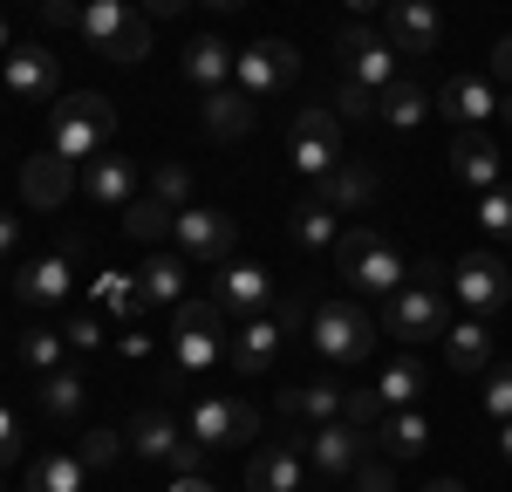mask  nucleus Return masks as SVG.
<instances>
[{
	"instance_id": "obj_1",
	"label": "nucleus",
	"mask_w": 512,
	"mask_h": 492,
	"mask_svg": "<svg viewBox=\"0 0 512 492\" xmlns=\"http://www.w3.org/2000/svg\"><path fill=\"white\" fill-rule=\"evenodd\" d=\"M110 137H117V110H110L96 89L55 96V123H48V151H55V158H69L82 171V164H96L110 151Z\"/></svg>"
},
{
	"instance_id": "obj_2",
	"label": "nucleus",
	"mask_w": 512,
	"mask_h": 492,
	"mask_svg": "<svg viewBox=\"0 0 512 492\" xmlns=\"http://www.w3.org/2000/svg\"><path fill=\"white\" fill-rule=\"evenodd\" d=\"M328 253H335L349 294H362V301H390L396 287H403V253L383 233H369V226H342V240L328 246Z\"/></svg>"
},
{
	"instance_id": "obj_3",
	"label": "nucleus",
	"mask_w": 512,
	"mask_h": 492,
	"mask_svg": "<svg viewBox=\"0 0 512 492\" xmlns=\"http://www.w3.org/2000/svg\"><path fill=\"white\" fill-rule=\"evenodd\" d=\"M308 342H315L321 363L355 369L376 356V322L362 315V301H315L308 308Z\"/></svg>"
},
{
	"instance_id": "obj_4",
	"label": "nucleus",
	"mask_w": 512,
	"mask_h": 492,
	"mask_svg": "<svg viewBox=\"0 0 512 492\" xmlns=\"http://www.w3.org/2000/svg\"><path fill=\"white\" fill-rule=\"evenodd\" d=\"M82 41L110 62H144L151 55V14L130 0H82Z\"/></svg>"
},
{
	"instance_id": "obj_5",
	"label": "nucleus",
	"mask_w": 512,
	"mask_h": 492,
	"mask_svg": "<svg viewBox=\"0 0 512 492\" xmlns=\"http://www.w3.org/2000/svg\"><path fill=\"white\" fill-rule=\"evenodd\" d=\"M451 301H458L465 315H478V322L506 315V308H512V267L492 253V246L458 253V260H451Z\"/></svg>"
},
{
	"instance_id": "obj_6",
	"label": "nucleus",
	"mask_w": 512,
	"mask_h": 492,
	"mask_svg": "<svg viewBox=\"0 0 512 492\" xmlns=\"http://www.w3.org/2000/svg\"><path fill=\"white\" fill-rule=\"evenodd\" d=\"M171 349H178V369L185 376L226 363V308L212 294H185L178 315H171Z\"/></svg>"
},
{
	"instance_id": "obj_7",
	"label": "nucleus",
	"mask_w": 512,
	"mask_h": 492,
	"mask_svg": "<svg viewBox=\"0 0 512 492\" xmlns=\"http://www.w3.org/2000/svg\"><path fill=\"white\" fill-rule=\"evenodd\" d=\"M383 328H390L403 349H424V342H444V328H451V294L444 287H396L390 301H383Z\"/></svg>"
},
{
	"instance_id": "obj_8",
	"label": "nucleus",
	"mask_w": 512,
	"mask_h": 492,
	"mask_svg": "<svg viewBox=\"0 0 512 492\" xmlns=\"http://www.w3.org/2000/svg\"><path fill=\"white\" fill-rule=\"evenodd\" d=\"M287 164H294L301 185H321L342 164V123H335V110H301L294 117V130H287Z\"/></svg>"
},
{
	"instance_id": "obj_9",
	"label": "nucleus",
	"mask_w": 512,
	"mask_h": 492,
	"mask_svg": "<svg viewBox=\"0 0 512 492\" xmlns=\"http://www.w3.org/2000/svg\"><path fill=\"white\" fill-rule=\"evenodd\" d=\"M335 62H342V76L362 82L369 96H383V89L403 76V55H396V48L376 35V28H355V21L335 35Z\"/></svg>"
},
{
	"instance_id": "obj_10",
	"label": "nucleus",
	"mask_w": 512,
	"mask_h": 492,
	"mask_svg": "<svg viewBox=\"0 0 512 492\" xmlns=\"http://www.w3.org/2000/svg\"><path fill=\"white\" fill-rule=\"evenodd\" d=\"M233 82L246 89V96H280L287 82H301V48H294L287 35H260V41H246V48H239Z\"/></svg>"
},
{
	"instance_id": "obj_11",
	"label": "nucleus",
	"mask_w": 512,
	"mask_h": 492,
	"mask_svg": "<svg viewBox=\"0 0 512 492\" xmlns=\"http://www.w3.org/2000/svg\"><path fill=\"white\" fill-rule=\"evenodd\" d=\"M171 246H185V260H212V267H226L239 246V226L233 212H219V205H178V219H171Z\"/></svg>"
},
{
	"instance_id": "obj_12",
	"label": "nucleus",
	"mask_w": 512,
	"mask_h": 492,
	"mask_svg": "<svg viewBox=\"0 0 512 492\" xmlns=\"http://www.w3.org/2000/svg\"><path fill=\"white\" fill-rule=\"evenodd\" d=\"M130 451H137L144 465H178V472H192L198 458H205V445L171 424V410H137V417H130Z\"/></svg>"
},
{
	"instance_id": "obj_13",
	"label": "nucleus",
	"mask_w": 512,
	"mask_h": 492,
	"mask_svg": "<svg viewBox=\"0 0 512 492\" xmlns=\"http://www.w3.org/2000/svg\"><path fill=\"white\" fill-rule=\"evenodd\" d=\"M192 438L205 451H239L260 438V410L239 397H205V404H192Z\"/></svg>"
},
{
	"instance_id": "obj_14",
	"label": "nucleus",
	"mask_w": 512,
	"mask_h": 492,
	"mask_svg": "<svg viewBox=\"0 0 512 492\" xmlns=\"http://www.w3.org/2000/svg\"><path fill=\"white\" fill-rule=\"evenodd\" d=\"M69 246H82V240H55L48 253H35V260L21 267L14 294H21L28 308H62V301H76V260H69Z\"/></svg>"
},
{
	"instance_id": "obj_15",
	"label": "nucleus",
	"mask_w": 512,
	"mask_h": 492,
	"mask_svg": "<svg viewBox=\"0 0 512 492\" xmlns=\"http://www.w3.org/2000/svg\"><path fill=\"white\" fill-rule=\"evenodd\" d=\"M212 301L239 315V322H253V315H267L274 308V274L260 267V260H226L219 274H212Z\"/></svg>"
},
{
	"instance_id": "obj_16",
	"label": "nucleus",
	"mask_w": 512,
	"mask_h": 492,
	"mask_svg": "<svg viewBox=\"0 0 512 492\" xmlns=\"http://www.w3.org/2000/svg\"><path fill=\"white\" fill-rule=\"evenodd\" d=\"M437 110H444L451 130H485L499 117V89H492V76H444L437 82Z\"/></svg>"
},
{
	"instance_id": "obj_17",
	"label": "nucleus",
	"mask_w": 512,
	"mask_h": 492,
	"mask_svg": "<svg viewBox=\"0 0 512 492\" xmlns=\"http://www.w3.org/2000/svg\"><path fill=\"white\" fill-rule=\"evenodd\" d=\"M178 69H185V82H192V89H205V96H212V89H233L239 48L219 35V28H198V35L185 41V62H178Z\"/></svg>"
},
{
	"instance_id": "obj_18",
	"label": "nucleus",
	"mask_w": 512,
	"mask_h": 492,
	"mask_svg": "<svg viewBox=\"0 0 512 492\" xmlns=\"http://www.w3.org/2000/svg\"><path fill=\"white\" fill-rule=\"evenodd\" d=\"M0 82H7L21 103H41V96H55L62 62H55L41 41H21V48H7V55H0Z\"/></svg>"
},
{
	"instance_id": "obj_19",
	"label": "nucleus",
	"mask_w": 512,
	"mask_h": 492,
	"mask_svg": "<svg viewBox=\"0 0 512 492\" xmlns=\"http://www.w3.org/2000/svg\"><path fill=\"white\" fill-rule=\"evenodd\" d=\"M437 35H444V21H437L431 0H390L383 7V41L396 55H431Z\"/></svg>"
},
{
	"instance_id": "obj_20",
	"label": "nucleus",
	"mask_w": 512,
	"mask_h": 492,
	"mask_svg": "<svg viewBox=\"0 0 512 492\" xmlns=\"http://www.w3.org/2000/svg\"><path fill=\"white\" fill-rule=\"evenodd\" d=\"M451 171H458V185H472V192H492V185H506L499 137H485V130H451Z\"/></svg>"
},
{
	"instance_id": "obj_21",
	"label": "nucleus",
	"mask_w": 512,
	"mask_h": 492,
	"mask_svg": "<svg viewBox=\"0 0 512 492\" xmlns=\"http://www.w3.org/2000/svg\"><path fill=\"white\" fill-rule=\"evenodd\" d=\"M82 192V171L69 158H55V151H35V158L21 164V199L35 205V212H55V205Z\"/></svg>"
},
{
	"instance_id": "obj_22",
	"label": "nucleus",
	"mask_w": 512,
	"mask_h": 492,
	"mask_svg": "<svg viewBox=\"0 0 512 492\" xmlns=\"http://www.w3.org/2000/svg\"><path fill=\"white\" fill-rule=\"evenodd\" d=\"M280 342H287V328H280L274 315H253V322H239L233 335H226V363H233L239 376H260V369H274Z\"/></svg>"
},
{
	"instance_id": "obj_23",
	"label": "nucleus",
	"mask_w": 512,
	"mask_h": 492,
	"mask_svg": "<svg viewBox=\"0 0 512 492\" xmlns=\"http://www.w3.org/2000/svg\"><path fill=\"white\" fill-rule=\"evenodd\" d=\"M308 458H315L328 479H349L355 465L369 458V431H362V424H349V417H335V424H321V431H315Z\"/></svg>"
},
{
	"instance_id": "obj_24",
	"label": "nucleus",
	"mask_w": 512,
	"mask_h": 492,
	"mask_svg": "<svg viewBox=\"0 0 512 492\" xmlns=\"http://www.w3.org/2000/svg\"><path fill=\"white\" fill-rule=\"evenodd\" d=\"M376 445H383V458L390 465H417L424 451H431V417L410 404V410H383L376 417Z\"/></svg>"
},
{
	"instance_id": "obj_25",
	"label": "nucleus",
	"mask_w": 512,
	"mask_h": 492,
	"mask_svg": "<svg viewBox=\"0 0 512 492\" xmlns=\"http://www.w3.org/2000/svg\"><path fill=\"white\" fill-rule=\"evenodd\" d=\"M342 397H349V390H335V383H287V390H280V417H287V424H335V417H342Z\"/></svg>"
},
{
	"instance_id": "obj_26",
	"label": "nucleus",
	"mask_w": 512,
	"mask_h": 492,
	"mask_svg": "<svg viewBox=\"0 0 512 492\" xmlns=\"http://www.w3.org/2000/svg\"><path fill=\"white\" fill-rule=\"evenodd\" d=\"M492 356H499V349H492V328L478 322V315H465V322L444 328V363L458 369V376H485Z\"/></svg>"
},
{
	"instance_id": "obj_27",
	"label": "nucleus",
	"mask_w": 512,
	"mask_h": 492,
	"mask_svg": "<svg viewBox=\"0 0 512 492\" xmlns=\"http://www.w3.org/2000/svg\"><path fill=\"white\" fill-rule=\"evenodd\" d=\"M82 192H89L96 205H130V192H137V164L110 144L96 164H82Z\"/></svg>"
},
{
	"instance_id": "obj_28",
	"label": "nucleus",
	"mask_w": 512,
	"mask_h": 492,
	"mask_svg": "<svg viewBox=\"0 0 512 492\" xmlns=\"http://www.w3.org/2000/svg\"><path fill=\"white\" fill-rule=\"evenodd\" d=\"M437 110V89L431 82H410V76H396L383 96H376V117L390 123V130H417V123Z\"/></svg>"
},
{
	"instance_id": "obj_29",
	"label": "nucleus",
	"mask_w": 512,
	"mask_h": 492,
	"mask_svg": "<svg viewBox=\"0 0 512 492\" xmlns=\"http://www.w3.org/2000/svg\"><path fill=\"white\" fill-rule=\"evenodd\" d=\"M287 233H294V246H308V253H328V246L342 240V212L328 199H294V212H287Z\"/></svg>"
},
{
	"instance_id": "obj_30",
	"label": "nucleus",
	"mask_w": 512,
	"mask_h": 492,
	"mask_svg": "<svg viewBox=\"0 0 512 492\" xmlns=\"http://www.w3.org/2000/svg\"><path fill=\"white\" fill-rule=\"evenodd\" d=\"M205 130H212L219 144H246V137H253V96H246V89H212V96H205Z\"/></svg>"
},
{
	"instance_id": "obj_31",
	"label": "nucleus",
	"mask_w": 512,
	"mask_h": 492,
	"mask_svg": "<svg viewBox=\"0 0 512 492\" xmlns=\"http://www.w3.org/2000/svg\"><path fill=\"white\" fill-rule=\"evenodd\" d=\"M246 492H301V458H294V445H260L253 451Z\"/></svg>"
},
{
	"instance_id": "obj_32",
	"label": "nucleus",
	"mask_w": 512,
	"mask_h": 492,
	"mask_svg": "<svg viewBox=\"0 0 512 492\" xmlns=\"http://www.w3.org/2000/svg\"><path fill=\"white\" fill-rule=\"evenodd\" d=\"M137 301H144V308L185 301V260H178V253H144V267H137Z\"/></svg>"
},
{
	"instance_id": "obj_33",
	"label": "nucleus",
	"mask_w": 512,
	"mask_h": 492,
	"mask_svg": "<svg viewBox=\"0 0 512 492\" xmlns=\"http://www.w3.org/2000/svg\"><path fill=\"white\" fill-rule=\"evenodd\" d=\"M315 199H328L335 212H355V205L376 199V171H369V164H355V158H342V164H335V171L315 185Z\"/></svg>"
},
{
	"instance_id": "obj_34",
	"label": "nucleus",
	"mask_w": 512,
	"mask_h": 492,
	"mask_svg": "<svg viewBox=\"0 0 512 492\" xmlns=\"http://www.w3.org/2000/svg\"><path fill=\"white\" fill-rule=\"evenodd\" d=\"M424 383H431L424 356H396V363L376 376V397H383V410H410L417 397H424Z\"/></svg>"
},
{
	"instance_id": "obj_35",
	"label": "nucleus",
	"mask_w": 512,
	"mask_h": 492,
	"mask_svg": "<svg viewBox=\"0 0 512 492\" xmlns=\"http://www.w3.org/2000/svg\"><path fill=\"white\" fill-rule=\"evenodd\" d=\"M82 479H89V465H82V458H69V451H48V458H35V465H28L21 492H82Z\"/></svg>"
},
{
	"instance_id": "obj_36",
	"label": "nucleus",
	"mask_w": 512,
	"mask_h": 492,
	"mask_svg": "<svg viewBox=\"0 0 512 492\" xmlns=\"http://www.w3.org/2000/svg\"><path fill=\"white\" fill-rule=\"evenodd\" d=\"M171 219H178V212H171L164 199H151V192H144V199H130V205H123V233H130V240H144V246L171 240Z\"/></svg>"
},
{
	"instance_id": "obj_37",
	"label": "nucleus",
	"mask_w": 512,
	"mask_h": 492,
	"mask_svg": "<svg viewBox=\"0 0 512 492\" xmlns=\"http://www.w3.org/2000/svg\"><path fill=\"white\" fill-rule=\"evenodd\" d=\"M478 233H485V246H512V185L478 192Z\"/></svg>"
},
{
	"instance_id": "obj_38",
	"label": "nucleus",
	"mask_w": 512,
	"mask_h": 492,
	"mask_svg": "<svg viewBox=\"0 0 512 492\" xmlns=\"http://www.w3.org/2000/svg\"><path fill=\"white\" fill-rule=\"evenodd\" d=\"M82 397H89V390H82L76 369H55V376H41V410H48L55 424H69V417L82 410Z\"/></svg>"
},
{
	"instance_id": "obj_39",
	"label": "nucleus",
	"mask_w": 512,
	"mask_h": 492,
	"mask_svg": "<svg viewBox=\"0 0 512 492\" xmlns=\"http://www.w3.org/2000/svg\"><path fill=\"white\" fill-rule=\"evenodd\" d=\"M62 349H69V342H62V328H28V335H21V363L41 369V376H55V369H62Z\"/></svg>"
},
{
	"instance_id": "obj_40",
	"label": "nucleus",
	"mask_w": 512,
	"mask_h": 492,
	"mask_svg": "<svg viewBox=\"0 0 512 492\" xmlns=\"http://www.w3.org/2000/svg\"><path fill=\"white\" fill-rule=\"evenodd\" d=\"M151 199H164L171 212L192 205V171H185V164H158V171H151Z\"/></svg>"
},
{
	"instance_id": "obj_41",
	"label": "nucleus",
	"mask_w": 512,
	"mask_h": 492,
	"mask_svg": "<svg viewBox=\"0 0 512 492\" xmlns=\"http://www.w3.org/2000/svg\"><path fill=\"white\" fill-rule=\"evenodd\" d=\"M485 417H492V424H506V417H512V363L485 369Z\"/></svg>"
},
{
	"instance_id": "obj_42",
	"label": "nucleus",
	"mask_w": 512,
	"mask_h": 492,
	"mask_svg": "<svg viewBox=\"0 0 512 492\" xmlns=\"http://www.w3.org/2000/svg\"><path fill=\"white\" fill-rule=\"evenodd\" d=\"M349 479H355V492H396V465L390 458H362Z\"/></svg>"
},
{
	"instance_id": "obj_43",
	"label": "nucleus",
	"mask_w": 512,
	"mask_h": 492,
	"mask_svg": "<svg viewBox=\"0 0 512 492\" xmlns=\"http://www.w3.org/2000/svg\"><path fill=\"white\" fill-rule=\"evenodd\" d=\"M342 417H349V424H362V431H369V424H376V417H383V397H376V390H349V397H342Z\"/></svg>"
},
{
	"instance_id": "obj_44",
	"label": "nucleus",
	"mask_w": 512,
	"mask_h": 492,
	"mask_svg": "<svg viewBox=\"0 0 512 492\" xmlns=\"http://www.w3.org/2000/svg\"><path fill=\"white\" fill-rule=\"evenodd\" d=\"M21 465V417L0 404V472H14Z\"/></svg>"
},
{
	"instance_id": "obj_45",
	"label": "nucleus",
	"mask_w": 512,
	"mask_h": 492,
	"mask_svg": "<svg viewBox=\"0 0 512 492\" xmlns=\"http://www.w3.org/2000/svg\"><path fill=\"white\" fill-rule=\"evenodd\" d=\"M335 110H342V117H369V110H376V96H369V89H362V82H335Z\"/></svg>"
},
{
	"instance_id": "obj_46",
	"label": "nucleus",
	"mask_w": 512,
	"mask_h": 492,
	"mask_svg": "<svg viewBox=\"0 0 512 492\" xmlns=\"http://www.w3.org/2000/svg\"><path fill=\"white\" fill-rule=\"evenodd\" d=\"M117 451H123V438H117V431H89V438H82V451H76V458H82V465H110Z\"/></svg>"
},
{
	"instance_id": "obj_47",
	"label": "nucleus",
	"mask_w": 512,
	"mask_h": 492,
	"mask_svg": "<svg viewBox=\"0 0 512 492\" xmlns=\"http://www.w3.org/2000/svg\"><path fill=\"white\" fill-rule=\"evenodd\" d=\"M62 342H69V349H103V322H96V315H69Z\"/></svg>"
},
{
	"instance_id": "obj_48",
	"label": "nucleus",
	"mask_w": 512,
	"mask_h": 492,
	"mask_svg": "<svg viewBox=\"0 0 512 492\" xmlns=\"http://www.w3.org/2000/svg\"><path fill=\"white\" fill-rule=\"evenodd\" d=\"M41 21L48 28H82V0H41Z\"/></svg>"
},
{
	"instance_id": "obj_49",
	"label": "nucleus",
	"mask_w": 512,
	"mask_h": 492,
	"mask_svg": "<svg viewBox=\"0 0 512 492\" xmlns=\"http://www.w3.org/2000/svg\"><path fill=\"white\" fill-rule=\"evenodd\" d=\"M301 315H308V308H301V294H274V322L287 328V335L301 328Z\"/></svg>"
},
{
	"instance_id": "obj_50",
	"label": "nucleus",
	"mask_w": 512,
	"mask_h": 492,
	"mask_svg": "<svg viewBox=\"0 0 512 492\" xmlns=\"http://www.w3.org/2000/svg\"><path fill=\"white\" fill-rule=\"evenodd\" d=\"M14 246H21V219H14V212H7V205H0V260H7V253H14Z\"/></svg>"
},
{
	"instance_id": "obj_51",
	"label": "nucleus",
	"mask_w": 512,
	"mask_h": 492,
	"mask_svg": "<svg viewBox=\"0 0 512 492\" xmlns=\"http://www.w3.org/2000/svg\"><path fill=\"white\" fill-rule=\"evenodd\" d=\"M492 82H512V35L492 48Z\"/></svg>"
},
{
	"instance_id": "obj_52",
	"label": "nucleus",
	"mask_w": 512,
	"mask_h": 492,
	"mask_svg": "<svg viewBox=\"0 0 512 492\" xmlns=\"http://www.w3.org/2000/svg\"><path fill=\"white\" fill-rule=\"evenodd\" d=\"M192 7H205L212 21H233V14H239V7H246V0H192Z\"/></svg>"
},
{
	"instance_id": "obj_53",
	"label": "nucleus",
	"mask_w": 512,
	"mask_h": 492,
	"mask_svg": "<svg viewBox=\"0 0 512 492\" xmlns=\"http://www.w3.org/2000/svg\"><path fill=\"white\" fill-rule=\"evenodd\" d=\"M171 492H219V486H212V479H198V472H178V479H171Z\"/></svg>"
},
{
	"instance_id": "obj_54",
	"label": "nucleus",
	"mask_w": 512,
	"mask_h": 492,
	"mask_svg": "<svg viewBox=\"0 0 512 492\" xmlns=\"http://www.w3.org/2000/svg\"><path fill=\"white\" fill-rule=\"evenodd\" d=\"M144 14L151 21H171V14H185V0H144Z\"/></svg>"
},
{
	"instance_id": "obj_55",
	"label": "nucleus",
	"mask_w": 512,
	"mask_h": 492,
	"mask_svg": "<svg viewBox=\"0 0 512 492\" xmlns=\"http://www.w3.org/2000/svg\"><path fill=\"white\" fill-rule=\"evenodd\" d=\"M342 7H349V14H383L390 0H342Z\"/></svg>"
},
{
	"instance_id": "obj_56",
	"label": "nucleus",
	"mask_w": 512,
	"mask_h": 492,
	"mask_svg": "<svg viewBox=\"0 0 512 492\" xmlns=\"http://www.w3.org/2000/svg\"><path fill=\"white\" fill-rule=\"evenodd\" d=\"M499 458H506V465H512V417H506V424H499Z\"/></svg>"
},
{
	"instance_id": "obj_57",
	"label": "nucleus",
	"mask_w": 512,
	"mask_h": 492,
	"mask_svg": "<svg viewBox=\"0 0 512 492\" xmlns=\"http://www.w3.org/2000/svg\"><path fill=\"white\" fill-rule=\"evenodd\" d=\"M424 492H465V479H431Z\"/></svg>"
},
{
	"instance_id": "obj_58",
	"label": "nucleus",
	"mask_w": 512,
	"mask_h": 492,
	"mask_svg": "<svg viewBox=\"0 0 512 492\" xmlns=\"http://www.w3.org/2000/svg\"><path fill=\"white\" fill-rule=\"evenodd\" d=\"M499 117H506V123H512V89H506V96H499Z\"/></svg>"
},
{
	"instance_id": "obj_59",
	"label": "nucleus",
	"mask_w": 512,
	"mask_h": 492,
	"mask_svg": "<svg viewBox=\"0 0 512 492\" xmlns=\"http://www.w3.org/2000/svg\"><path fill=\"white\" fill-rule=\"evenodd\" d=\"M7 48H14V41H7V21H0V55H7Z\"/></svg>"
}]
</instances>
